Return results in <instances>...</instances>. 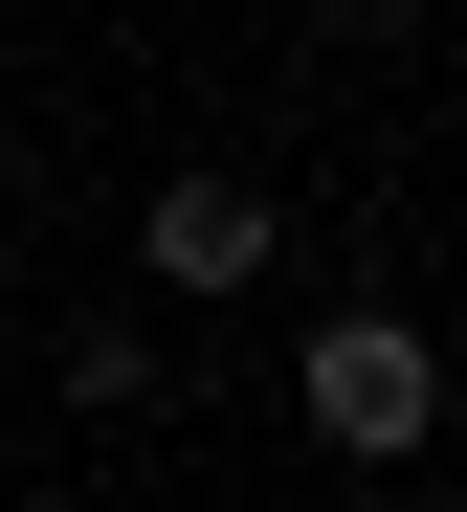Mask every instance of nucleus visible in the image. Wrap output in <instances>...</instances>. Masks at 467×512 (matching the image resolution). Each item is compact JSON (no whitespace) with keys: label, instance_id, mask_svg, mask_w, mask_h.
<instances>
[{"label":"nucleus","instance_id":"obj_1","mask_svg":"<svg viewBox=\"0 0 467 512\" xmlns=\"http://www.w3.org/2000/svg\"><path fill=\"white\" fill-rule=\"evenodd\" d=\"M290 401H312V446H356V468H401V446H423V334H401V312H334Z\"/></svg>","mask_w":467,"mask_h":512},{"label":"nucleus","instance_id":"obj_2","mask_svg":"<svg viewBox=\"0 0 467 512\" xmlns=\"http://www.w3.org/2000/svg\"><path fill=\"white\" fill-rule=\"evenodd\" d=\"M267 268V201L245 179H156V290H245Z\"/></svg>","mask_w":467,"mask_h":512}]
</instances>
